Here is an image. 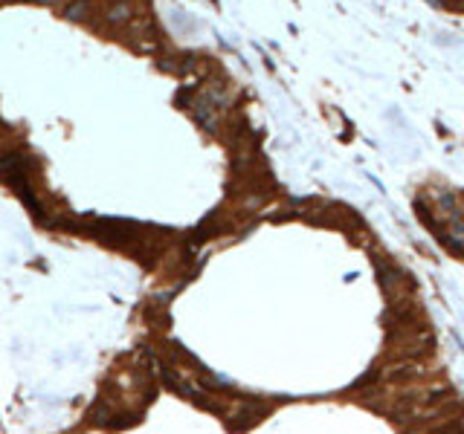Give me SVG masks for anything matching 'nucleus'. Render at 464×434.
<instances>
[{"label":"nucleus","instance_id":"f257e3e1","mask_svg":"<svg viewBox=\"0 0 464 434\" xmlns=\"http://www.w3.org/2000/svg\"><path fill=\"white\" fill-rule=\"evenodd\" d=\"M134 15L131 9V0H114V4L104 9V24L108 27H122V24H128Z\"/></svg>","mask_w":464,"mask_h":434},{"label":"nucleus","instance_id":"f03ea898","mask_svg":"<svg viewBox=\"0 0 464 434\" xmlns=\"http://www.w3.org/2000/svg\"><path fill=\"white\" fill-rule=\"evenodd\" d=\"M88 12H90V0H73L64 15L70 20H88Z\"/></svg>","mask_w":464,"mask_h":434}]
</instances>
